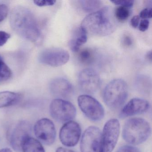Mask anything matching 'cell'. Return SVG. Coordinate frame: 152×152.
Here are the masks:
<instances>
[{
    "label": "cell",
    "instance_id": "6da1fadb",
    "mask_svg": "<svg viewBox=\"0 0 152 152\" xmlns=\"http://www.w3.org/2000/svg\"><path fill=\"white\" fill-rule=\"evenodd\" d=\"M117 25L114 10L111 7H105L86 17L81 27L87 34L103 37L112 34L116 30Z\"/></svg>",
    "mask_w": 152,
    "mask_h": 152
},
{
    "label": "cell",
    "instance_id": "7a4b0ae2",
    "mask_svg": "<svg viewBox=\"0 0 152 152\" xmlns=\"http://www.w3.org/2000/svg\"><path fill=\"white\" fill-rule=\"evenodd\" d=\"M10 22L13 31L24 39L36 42L40 38L41 32L35 17L27 8L15 7L10 14Z\"/></svg>",
    "mask_w": 152,
    "mask_h": 152
},
{
    "label": "cell",
    "instance_id": "3957f363",
    "mask_svg": "<svg viewBox=\"0 0 152 152\" xmlns=\"http://www.w3.org/2000/svg\"><path fill=\"white\" fill-rule=\"evenodd\" d=\"M150 134V124L141 118L129 119L123 128V137L126 142L132 145H139L145 142Z\"/></svg>",
    "mask_w": 152,
    "mask_h": 152
},
{
    "label": "cell",
    "instance_id": "277c9868",
    "mask_svg": "<svg viewBox=\"0 0 152 152\" xmlns=\"http://www.w3.org/2000/svg\"><path fill=\"white\" fill-rule=\"evenodd\" d=\"M128 85L122 79L113 80L107 85L103 92V99L111 109L121 107L128 97Z\"/></svg>",
    "mask_w": 152,
    "mask_h": 152
},
{
    "label": "cell",
    "instance_id": "5b68a950",
    "mask_svg": "<svg viewBox=\"0 0 152 152\" xmlns=\"http://www.w3.org/2000/svg\"><path fill=\"white\" fill-rule=\"evenodd\" d=\"M120 130V123L117 119H110L106 123L102 133L99 152H112L117 143Z\"/></svg>",
    "mask_w": 152,
    "mask_h": 152
},
{
    "label": "cell",
    "instance_id": "8992f818",
    "mask_svg": "<svg viewBox=\"0 0 152 152\" xmlns=\"http://www.w3.org/2000/svg\"><path fill=\"white\" fill-rule=\"evenodd\" d=\"M78 103L83 113L91 121H98L104 117V107L97 99L91 96L88 95L79 96Z\"/></svg>",
    "mask_w": 152,
    "mask_h": 152
},
{
    "label": "cell",
    "instance_id": "52a82bcc",
    "mask_svg": "<svg viewBox=\"0 0 152 152\" xmlns=\"http://www.w3.org/2000/svg\"><path fill=\"white\" fill-rule=\"evenodd\" d=\"M51 116L59 122H68L75 117L76 114L75 107L69 101L62 99H54L50 106Z\"/></svg>",
    "mask_w": 152,
    "mask_h": 152
},
{
    "label": "cell",
    "instance_id": "ba28073f",
    "mask_svg": "<svg viewBox=\"0 0 152 152\" xmlns=\"http://www.w3.org/2000/svg\"><path fill=\"white\" fill-rule=\"evenodd\" d=\"M70 58L68 51L61 48H52L46 49L39 55V62L42 64L53 67L65 64Z\"/></svg>",
    "mask_w": 152,
    "mask_h": 152
},
{
    "label": "cell",
    "instance_id": "9c48e42d",
    "mask_svg": "<svg viewBox=\"0 0 152 152\" xmlns=\"http://www.w3.org/2000/svg\"><path fill=\"white\" fill-rule=\"evenodd\" d=\"M34 134L38 140L47 145H50L55 142L56 129L52 121L47 118L38 120L34 127Z\"/></svg>",
    "mask_w": 152,
    "mask_h": 152
},
{
    "label": "cell",
    "instance_id": "30bf717a",
    "mask_svg": "<svg viewBox=\"0 0 152 152\" xmlns=\"http://www.w3.org/2000/svg\"><path fill=\"white\" fill-rule=\"evenodd\" d=\"M102 133L96 126H90L83 132L80 142L81 152H99Z\"/></svg>",
    "mask_w": 152,
    "mask_h": 152
},
{
    "label": "cell",
    "instance_id": "8fae6325",
    "mask_svg": "<svg viewBox=\"0 0 152 152\" xmlns=\"http://www.w3.org/2000/svg\"><path fill=\"white\" fill-rule=\"evenodd\" d=\"M78 82L82 91L87 94L95 93L101 85L99 75L92 68H86L81 71L78 76Z\"/></svg>",
    "mask_w": 152,
    "mask_h": 152
},
{
    "label": "cell",
    "instance_id": "7c38bea8",
    "mask_svg": "<svg viewBox=\"0 0 152 152\" xmlns=\"http://www.w3.org/2000/svg\"><path fill=\"white\" fill-rule=\"evenodd\" d=\"M81 133V129L79 124L74 121H69L60 129L59 139L64 145L73 147L78 143Z\"/></svg>",
    "mask_w": 152,
    "mask_h": 152
},
{
    "label": "cell",
    "instance_id": "4fadbf2b",
    "mask_svg": "<svg viewBox=\"0 0 152 152\" xmlns=\"http://www.w3.org/2000/svg\"><path fill=\"white\" fill-rule=\"evenodd\" d=\"M31 124L26 121H21L12 130L10 143L12 148L17 152H21L22 143L26 138L31 136Z\"/></svg>",
    "mask_w": 152,
    "mask_h": 152
},
{
    "label": "cell",
    "instance_id": "5bb4252c",
    "mask_svg": "<svg viewBox=\"0 0 152 152\" xmlns=\"http://www.w3.org/2000/svg\"><path fill=\"white\" fill-rule=\"evenodd\" d=\"M50 89L53 95L60 98H66L73 94L74 88L72 83L66 79L57 78L51 81Z\"/></svg>",
    "mask_w": 152,
    "mask_h": 152
},
{
    "label": "cell",
    "instance_id": "9a60e30c",
    "mask_svg": "<svg viewBox=\"0 0 152 152\" xmlns=\"http://www.w3.org/2000/svg\"><path fill=\"white\" fill-rule=\"evenodd\" d=\"M150 107V104L147 100L140 98H133L124 106L120 116L124 118L142 113L148 111Z\"/></svg>",
    "mask_w": 152,
    "mask_h": 152
},
{
    "label": "cell",
    "instance_id": "2e32d148",
    "mask_svg": "<svg viewBox=\"0 0 152 152\" xmlns=\"http://www.w3.org/2000/svg\"><path fill=\"white\" fill-rule=\"evenodd\" d=\"M88 39V34L85 30L80 27L74 32L72 39L69 42L70 49L73 52L79 51L80 48L86 43Z\"/></svg>",
    "mask_w": 152,
    "mask_h": 152
},
{
    "label": "cell",
    "instance_id": "e0dca14e",
    "mask_svg": "<svg viewBox=\"0 0 152 152\" xmlns=\"http://www.w3.org/2000/svg\"><path fill=\"white\" fill-rule=\"evenodd\" d=\"M21 96L19 93L10 91L0 92V108L9 107L17 104Z\"/></svg>",
    "mask_w": 152,
    "mask_h": 152
},
{
    "label": "cell",
    "instance_id": "ac0fdd59",
    "mask_svg": "<svg viewBox=\"0 0 152 152\" xmlns=\"http://www.w3.org/2000/svg\"><path fill=\"white\" fill-rule=\"evenodd\" d=\"M21 150L23 152H45L41 142L31 136L27 137L23 140Z\"/></svg>",
    "mask_w": 152,
    "mask_h": 152
},
{
    "label": "cell",
    "instance_id": "d6986e66",
    "mask_svg": "<svg viewBox=\"0 0 152 152\" xmlns=\"http://www.w3.org/2000/svg\"><path fill=\"white\" fill-rule=\"evenodd\" d=\"M83 10L85 12H95L102 6V1L98 0H83L79 1Z\"/></svg>",
    "mask_w": 152,
    "mask_h": 152
},
{
    "label": "cell",
    "instance_id": "ffe728a7",
    "mask_svg": "<svg viewBox=\"0 0 152 152\" xmlns=\"http://www.w3.org/2000/svg\"><path fill=\"white\" fill-rule=\"evenodd\" d=\"M12 71L0 56V82L5 81L11 78Z\"/></svg>",
    "mask_w": 152,
    "mask_h": 152
},
{
    "label": "cell",
    "instance_id": "44dd1931",
    "mask_svg": "<svg viewBox=\"0 0 152 152\" xmlns=\"http://www.w3.org/2000/svg\"><path fill=\"white\" fill-rule=\"evenodd\" d=\"M130 15L129 8L119 6L114 10V15L116 20L124 22L127 20Z\"/></svg>",
    "mask_w": 152,
    "mask_h": 152
},
{
    "label": "cell",
    "instance_id": "7402d4cb",
    "mask_svg": "<svg viewBox=\"0 0 152 152\" xmlns=\"http://www.w3.org/2000/svg\"><path fill=\"white\" fill-rule=\"evenodd\" d=\"M79 58L81 63L84 64H90L93 60V53L90 50H83L80 52Z\"/></svg>",
    "mask_w": 152,
    "mask_h": 152
},
{
    "label": "cell",
    "instance_id": "603a6c76",
    "mask_svg": "<svg viewBox=\"0 0 152 152\" xmlns=\"http://www.w3.org/2000/svg\"><path fill=\"white\" fill-rule=\"evenodd\" d=\"M111 2L114 3L115 5L121 7H126L131 8L134 4V1L132 0H115V1H111Z\"/></svg>",
    "mask_w": 152,
    "mask_h": 152
},
{
    "label": "cell",
    "instance_id": "cb8c5ba5",
    "mask_svg": "<svg viewBox=\"0 0 152 152\" xmlns=\"http://www.w3.org/2000/svg\"><path fill=\"white\" fill-rule=\"evenodd\" d=\"M56 2L54 0H35L34 1L35 5L39 7L53 6Z\"/></svg>",
    "mask_w": 152,
    "mask_h": 152
},
{
    "label": "cell",
    "instance_id": "d4e9b609",
    "mask_svg": "<svg viewBox=\"0 0 152 152\" xmlns=\"http://www.w3.org/2000/svg\"><path fill=\"white\" fill-rule=\"evenodd\" d=\"M8 7L5 4H0V23L4 21L8 14Z\"/></svg>",
    "mask_w": 152,
    "mask_h": 152
},
{
    "label": "cell",
    "instance_id": "484cf974",
    "mask_svg": "<svg viewBox=\"0 0 152 152\" xmlns=\"http://www.w3.org/2000/svg\"><path fill=\"white\" fill-rule=\"evenodd\" d=\"M10 38L9 34L4 31H0V47L5 45Z\"/></svg>",
    "mask_w": 152,
    "mask_h": 152
},
{
    "label": "cell",
    "instance_id": "4316f807",
    "mask_svg": "<svg viewBox=\"0 0 152 152\" xmlns=\"http://www.w3.org/2000/svg\"><path fill=\"white\" fill-rule=\"evenodd\" d=\"M117 152H140L137 148L130 145H124L119 148Z\"/></svg>",
    "mask_w": 152,
    "mask_h": 152
},
{
    "label": "cell",
    "instance_id": "83f0119b",
    "mask_svg": "<svg viewBox=\"0 0 152 152\" xmlns=\"http://www.w3.org/2000/svg\"><path fill=\"white\" fill-rule=\"evenodd\" d=\"M140 18L144 19H147V18H152V9H144L140 13Z\"/></svg>",
    "mask_w": 152,
    "mask_h": 152
},
{
    "label": "cell",
    "instance_id": "f1b7e54d",
    "mask_svg": "<svg viewBox=\"0 0 152 152\" xmlns=\"http://www.w3.org/2000/svg\"><path fill=\"white\" fill-rule=\"evenodd\" d=\"M149 22L147 19L141 20L138 26V29L140 31L145 32L148 30L149 27Z\"/></svg>",
    "mask_w": 152,
    "mask_h": 152
},
{
    "label": "cell",
    "instance_id": "f546056e",
    "mask_svg": "<svg viewBox=\"0 0 152 152\" xmlns=\"http://www.w3.org/2000/svg\"><path fill=\"white\" fill-rule=\"evenodd\" d=\"M133 41L130 36L128 35H124L122 39V43L125 47H130L132 45Z\"/></svg>",
    "mask_w": 152,
    "mask_h": 152
},
{
    "label": "cell",
    "instance_id": "4dcf8cb0",
    "mask_svg": "<svg viewBox=\"0 0 152 152\" xmlns=\"http://www.w3.org/2000/svg\"><path fill=\"white\" fill-rule=\"evenodd\" d=\"M139 16L136 15L133 17L131 20V25L134 28H137L138 26L140 21Z\"/></svg>",
    "mask_w": 152,
    "mask_h": 152
},
{
    "label": "cell",
    "instance_id": "1f68e13d",
    "mask_svg": "<svg viewBox=\"0 0 152 152\" xmlns=\"http://www.w3.org/2000/svg\"><path fill=\"white\" fill-rule=\"evenodd\" d=\"M56 152H75L73 150L64 148L63 147H59L56 149Z\"/></svg>",
    "mask_w": 152,
    "mask_h": 152
},
{
    "label": "cell",
    "instance_id": "d6a6232c",
    "mask_svg": "<svg viewBox=\"0 0 152 152\" xmlns=\"http://www.w3.org/2000/svg\"><path fill=\"white\" fill-rule=\"evenodd\" d=\"M0 152H13L11 149L7 148H5L0 149Z\"/></svg>",
    "mask_w": 152,
    "mask_h": 152
},
{
    "label": "cell",
    "instance_id": "836d02e7",
    "mask_svg": "<svg viewBox=\"0 0 152 152\" xmlns=\"http://www.w3.org/2000/svg\"><path fill=\"white\" fill-rule=\"evenodd\" d=\"M146 57L150 61H152V51H148L146 55Z\"/></svg>",
    "mask_w": 152,
    "mask_h": 152
}]
</instances>
